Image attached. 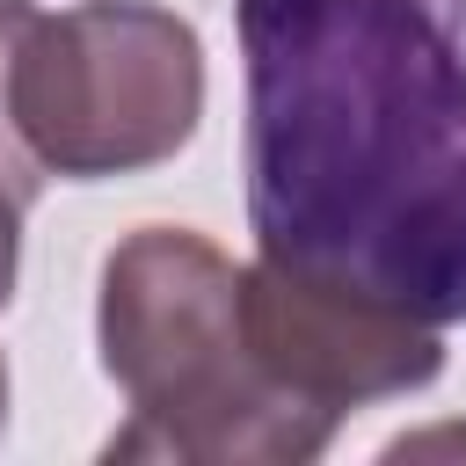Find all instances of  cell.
Returning <instances> with one entry per match:
<instances>
[{
	"mask_svg": "<svg viewBox=\"0 0 466 466\" xmlns=\"http://www.w3.org/2000/svg\"><path fill=\"white\" fill-rule=\"evenodd\" d=\"M255 255L466 320V0H240Z\"/></svg>",
	"mask_w": 466,
	"mask_h": 466,
	"instance_id": "6da1fadb",
	"label": "cell"
},
{
	"mask_svg": "<svg viewBox=\"0 0 466 466\" xmlns=\"http://www.w3.org/2000/svg\"><path fill=\"white\" fill-rule=\"evenodd\" d=\"M95 335L102 371L131 400L109 459L299 466L320 459L342 422L291 400L255 364L240 320V269L189 226H138L109 248Z\"/></svg>",
	"mask_w": 466,
	"mask_h": 466,
	"instance_id": "7a4b0ae2",
	"label": "cell"
},
{
	"mask_svg": "<svg viewBox=\"0 0 466 466\" xmlns=\"http://www.w3.org/2000/svg\"><path fill=\"white\" fill-rule=\"evenodd\" d=\"M204 116V44L175 7L80 0L36 15L15 51V124L44 175L102 182L160 167Z\"/></svg>",
	"mask_w": 466,
	"mask_h": 466,
	"instance_id": "3957f363",
	"label": "cell"
},
{
	"mask_svg": "<svg viewBox=\"0 0 466 466\" xmlns=\"http://www.w3.org/2000/svg\"><path fill=\"white\" fill-rule=\"evenodd\" d=\"M240 320H248L255 364L291 400L328 408V415L415 393L444 371V335L430 320H415L386 299L299 277L269 255H255V269H240Z\"/></svg>",
	"mask_w": 466,
	"mask_h": 466,
	"instance_id": "277c9868",
	"label": "cell"
},
{
	"mask_svg": "<svg viewBox=\"0 0 466 466\" xmlns=\"http://www.w3.org/2000/svg\"><path fill=\"white\" fill-rule=\"evenodd\" d=\"M29 22H36V7H29V0H0V182H7V189H22V197L36 204L44 167H36V153L22 146V124H15V51H22Z\"/></svg>",
	"mask_w": 466,
	"mask_h": 466,
	"instance_id": "5b68a950",
	"label": "cell"
},
{
	"mask_svg": "<svg viewBox=\"0 0 466 466\" xmlns=\"http://www.w3.org/2000/svg\"><path fill=\"white\" fill-rule=\"evenodd\" d=\"M22 211H29V197L0 182V306L15 299V262H22Z\"/></svg>",
	"mask_w": 466,
	"mask_h": 466,
	"instance_id": "8992f818",
	"label": "cell"
},
{
	"mask_svg": "<svg viewBox=\"0 0 466 466\" xmlns=\"http://www.w3.org/2000/svg\"><path fill=\"white\" fill-rule=\"evenodd\" d=\"M408 451H466V430H422V437H400L393 459H408Z\"/></svg>",
	"mask_w": 466,
	"mask_h": 466,
	"instance_id": "52a82bcc",
	"label": "cell"
},
{
	"mask_svg": "<svg viewBox=\"0 0 466 466\" xmlns=\"http://www.w3.org/2000/svg\"><path fill=\"white\" fill-rule=\"evenodd\" d=\"M0 415H7V364H0Z\"/></svg>",
	"mask_w": 466,
	"mask_h": 466,
	"instance_id": "ba28073f",
	"label": "cell"
}]
</instances>
